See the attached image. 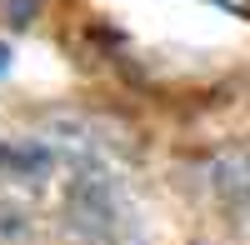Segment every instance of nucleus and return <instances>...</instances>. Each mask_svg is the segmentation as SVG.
<instances>
[{
  "label": "nucleus",
  "mask_w": 250,
  "mask_h": 245,
  "mask_svg": "<svg viewBox=\"0 0 250 245\" xmlns=\"http://www.w3.org/2000/svg\"><path fill=\"white\" fill-rule=\"evenodd\" d=\"M55 160L50 145H40V140H5L0 135V170H10V175H40Z\"/></svg>",
  "instance_id": "1"
},
{
  "label": "nucleus",
  "mask_w": 250,
  "mask_h": 245,
  "mask_svg": "<svg viewBox=\"0 0 250 245\" xmlns=\"http://www.w3.org/2000/svg\"><path fill=\"white\" fill-rule=\"evenodd\" d=\"M210 5H220V10H235V15H245V5H250V0H210Z\"/></svg>",
  "instance_id": "2"
},
{
  "label": "nucleus",
  "mask_w": 250,
  "mask_h": 245,
  "mask_svg": "<svg viewBox=\"0 0 250 245\" xmlns=\"http://www.w3.org/2000/svg\"><path fill=\"white\" fill-rule=\"evenodd\" d=\"M0 65H5V45H0Z\"/></svg>",
  "instance_id": "3"
}]
</instances>
